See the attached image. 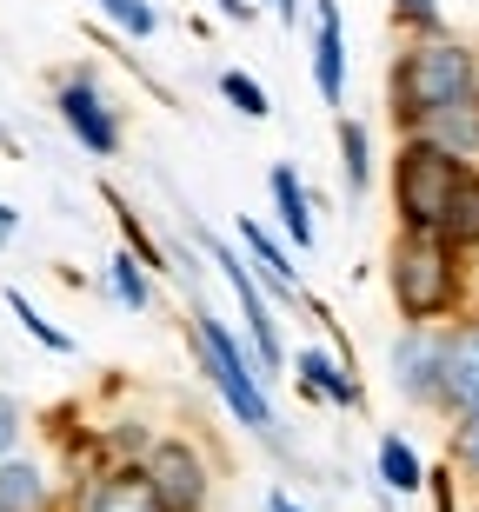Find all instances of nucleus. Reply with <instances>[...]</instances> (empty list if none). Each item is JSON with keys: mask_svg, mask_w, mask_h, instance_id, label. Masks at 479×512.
Wrapping results in <instances>:
<instances>
[{"mask_svg": "<svg viewBox=\"0 0 479 512\" xmlns=\"http://www.w3.org/2000/svg\"><path fill=\"white\" fill-rule=\"evenodd\" d=\"M479 167L466 153L440 147V140H426V133H406L400 153H393V207H400L406 233H440L453 227V213L460 200L473 193Z\"/></svg>", "mask_w": 479, "mask_h": 512, "instance_id": "f257e3e1", "label": "nucleus"}, {"mask_svg": "<svg viewBox=\"0 0 479 512\" xmlns=\"http://www.w3.org/2000/svg\"><path fill=\"white\" fill-rule=\"evenodd\" d=\"M466 100H479L473 47L433 34V40H413V47L393 60V120H400L406 133H420L426 120H440L446 107H466Z\"/></svg>", "mask_w": 479, "mask_h": 512, "instance_id": "f03ea898", "label": "nucleus"}, {"mask_svg": "<svg viewBox=\"0 0 479 512\" xmlns=\"http://www.w3.org/2000/svg\"><path fill=\"white\" fill-rule=\"evenodd\" d=\"M386 286H393V306L406 313V326H433L446 313H460L466 300L460 247L440 233H400L386 253Z\"/></svg>", "mask_w": 479, "mask_h": 512, "instance_id": "7ed1b4c3", "label": "nucleus"}, {"mask_svg": "<svg viewBox=\"0 0 479 512\" xmlns=\"http://www.w3.org/2000/svg\"><path fill=\"white\" fill-rule=\"evenodd\" d=\"M187 340H193V360H200V373L213 380V393L233 406V419L240 426H253V433L267 439V446H287L280 439V413H273V399H267V386L247 373V360H240V346H233V333L220 320H213L207 306L187 320Z\"/></svg>", "mask_w": 479, "mask_h": 512, "instance_id": "20e7f679", "label": "nucleus"}, {"mask_svg": "<svg viewBox=\"0 0 479 512\" xmlns=\"http://www.w3.org/2000/svg\"><path fill=\"white\" fill-rule=\"evenodd\" d=\"M140 473H147V493L160 499V512H207V459H200V446L160 439V446H147Z\"/></svg>", "mask_w": 479, "mask_h": 512, "instance_id": "39448f33", "label": "nucleus"}, {"mask_svg": "<svg viewBox=\"0 0 479 512\" xmlns=\"http://www.w3.org/2000/svg\"><path fill=\"white\" fill-rule=\"evenodd\" d=\"M60 120H67V133H74L94 160H114V153H120V114L107 107V94L94 87V74L60 80Z\"/></svg>", "mask_w": 479, "mask_h": 512, "instance_id": "423d86ee", "label": "nucleus"}, {"mask_svg": "<svg viewBox=\"0 0 479 512\" xmlns=\"http://www.w3.org/2000/svg\"><path fill=\"white\" fill-rule=\"evenodd\" d=\"M440 346L446 333H433V326H406L393 340V386L413 406H440Z\"/></svg>", "mask_w": 479, "mask_h": 512, "instance_id": "0eeeda50", "label": "nucleus"}, {"mask_svg": "<svg viewBox=\"0 0 479 512\" xmlns=\"http://www.w3.org/2000/svg\"><path fill=\"white\" fill-rule=\"evenodd\" d=\"M207 253H213V266L227 273L240 313H247V333H253V353H260V366H280L287 353H280V333H273V313H267V293H260V280H253V266L240 260V253H227L220 240H207Z\"/></svg>", "mask_w": 479, "mask_h": 512, "instance_id": "6e6552de", "label": "nucleus"}, {"mask_svg": "<svg viewBox=\"0 0 479 512\" xmlns=\"http://www.w3.org/2000/svg\"><path fill=\"white\" fill-rule=\"evenodd\" d=\"M440 406L453 419L479 413V326H453L440 346Z\"/></svg>", "mask_w": 479, "mask_h": 512, "instance_id": "1a4fd4ad", "label": "nucleus"}, {"mask_svg": "<svg viewBox=\"0 0 479 512\" xmlns=\"http://www.w3.org/2000/svg\"><path fill=\"white\" fill-rule=\"evenodd\" d=\"M313 87L326 107L346 100V27H340V0H313Z\"/></svg>", "mask_w": 479, "mask_h": 512, "instance_id": "9d476101", "label": "nucleus"}, {"mask_svg": "<svg viewBox=\"0 0 479 512\" xmlns=\"http://www.w3.org/2000/svg\"><path fill=\"white\" fill-rule=\"evenodd\" d=\"M74 512H160V499L147 493V473H100L74 493Z\"/></svg>", "mask_w": 479, "mask_h": 512, "instance_id": "9b49d317", "label": "nucleus"}, {"mask_svg": "<svg viewBox=\"0 0 479 512\" xmlns=\"http://www.w3.org/2000/svg\"><path fill=\"white\" fill-rule=\"evenodd\" d=\"M293 373H300V393H307V399H326V406H360V380H353L333 353H320V346H307V353L293 360Z\"/></svg>", "mask_w": 479, "mask_h": 512, "instance_id": "f8f14e48", "label": "nucleus"}, {"mask_svg": "<svg viewBox=\"0 0 479 512\" xmlns=\"http://www.w3.org/2000/svg\"><path fill=\"white\" fill-rule=\"evenodd\" d=\"M267 187H273V207H280L287 240H293V247H313V213H307V187H300V173H293V167H273Z\"/></svg>", "mask_w": 479, "mask_h": 512, "instance_id": "ddd939ff", "label": "nucleus"}, {"mask_svg": "<svg viewBox=\"0 0 479 512\" xmlns=\"http://www.w3.org/2000/svg\"><path fill=\"white\" fill-rule=\"evenodd\" d=\"M0 512H47V473L34 459H0Z\"/></svg>", "mask_w": 479, "mask_h": 512, "instance_id": "4468645a", "label": "nucleus"}, {"mask_svg": "<svg viewBox=\"0 0 479 512\" xmlns=\"http://www.w3.org/2000/svg\"><path fill=\"white\" fill-rule=\"evenodd\" d=\"M240 247H247V260L260 266V280L273 286V293H293V266H287V247H280V240H273L267 227H260V220H240Z\"/></svg>", "mask_w": 479, "mask_h": 512, "instance_id": "2eb2a0df", "label": "nucleus"}, {"mask_svg": "<svg viewBox=\"0 0 479 512\" xmlns=\"http://www.w3.org/2000/svg\"><path fill=\"white\" fill-rule=\"evenodd\" d=\"M426 140H440V147H453V153H466L473 160L479 153V100H466V107H446L440 120H426Z\"/></svg>", "mask_w": 479, "mask_h": 512, "instance_id": "dca6fc26", "label": "nucleus"}, {"mask_svg": "<svg viewBox=\"0 0 479 512\" xmlns=\"http://www.w3.org/2000/svg\"><path fill=\"white\" fill-rule=\"evenodd\" d=\"M380 479H386V493H420V486H426L420 453H413L400 433H386V439H380Z\"/></svg>", "mask_w": 479, "mask_h": 512, "instance_id": "f3484780", "label": "nucleus"}, {"mask_svg": "<svg viewBox=\"0 0 479 512\" xmlns=\"http://www.w3.org/2000/svg\"><path fill=\"white\" fill-rule=\"evenodd\" d=\"M340 173H346V193H366V180H373V147H366L360 120H340Z\"/></svg>", "mask_w": 479, "mask_h": 512, "instance_id": "a211bd4d", "label": "nucleus"}, {"mask_svg": "<svg viewBox=\"0 0 479 512\" xmlns=\"http://www.w3.org/2000/svg\"><path fill=\"white\" fill-rule=\"evenodd\" d=\"M107 286L127 313H147V273H140V253H114L107 260Z\"/></svg>", "mask_w": 479, "mask_h": 512, "instance_id": "6ab92c4d", "label": "nucleus"}, {"mask_svg": "<svg viewBox=\"0 0 479 512\" xmlns=\"http://www.w3.org/2000/svg\"><path fill=\"white\" fill-rule=\"evenodd\" d=\"M100 14L114 20L120 34H134V40H154L160 34V14H154V0H94Z\"/></svg>", "mask_w": 479, "mask_h": 512, "instance_id": "aec40b11", "label": "nucleus"}, {"mask_svg": "<svg viewBox=\"0 0 479 512\" xmlns=\"http://www.w3.org/2000/svg\"><path fill=\"white\" fill-rule=\"evenodd\" d=\"M220 94H227V100H233V107H240L247 120H267V114H273L267 87H260L253 74H240V67H227V74H220Z\"/></svg>", "mask_w": 479, "mask_h": 512, "instance_id": "412c9836", "label": "nucleus"}, {"mask_svg": "<svg viewBox=\"0 0 479 512\" xmlns=\"http://www.w3.org/2000/svg\"><path fill=\"white\" fill-rule=\"evenodd\" d=\"M7 306H14V313H20V326H27V333H34V340L47 346V353H74V340H67L60 326H47V320H40V313H34V300H27V293H7Z\"/></svg>", "mask_w": 479, "mask_h": 512, "instance_id": "4be33fe9", "label": "nucleus"}, {"mask_svg": "<svg viewBox=\"0 0 479 512\" xmlns=\"http://www.w3.org/2000/svg\"><path fill=\"white\" fill-rule=\"evenodd\" d=\"M393 14H400V27H413V40H433V34H446L440 0H400Z\"/></svg>", "mask_w": 479, "mask_h": 512, "instance_id": "5701e85b", "label": "nucleus"}, {"mask_svg": "<svg viewBox=\"0 0 479 512\" xmlns=\"http://www.w3.org/2000/svg\"><path fill=\"white\" fill-rule=\"evenodd\" d=\"M460 466L479 479V413H473V419H460Z\"/></svg>", "mask_w": 479, "mask_h": 512, "instance_id": "b1692460", "label": "nucleus"}, {"mask_svg": "<svg viewBox=\"0 0 479 512\" xmlns=\"http://www.w3.org/2000/svg\"><path fill=\"white\" fill-rule=\"evenodd\" d=\"M14 439H20V406L7 393H0V459L14 453Z\"/></svg>", "mask_w": 479, "mask_h": 512, "instance_id": "393cba45", "label": "nucleus"}, {"mask_svg": "<svg viewBox=\"0 0 479 512\" xmlns=\"http://www.w3.org/2000/svg\"><path fill=\"white\" fill-rule=\"evenodd\" d=\"M213 7H220L227 20H253V0H213Z\"/></svg>", "mask_w": 479, "mask_h": 512, "instance_id": "a878e982", "label": "nucleus"}, {"mask_svg": "<svg viewBox=\"0 0 479 512\" xmlns=\"http://www.w3.org/2000/svg\"><path fill=\"white\" fill-rule=\"evenodd\" d=\"M14 227H20V213L7 207V200H0V247H7V240H14Z\"/></svg>", "mask_w": 479, "mask_h": 512, "instance_id": "bb28decb", "label": "nucleus"}, {"mask_svg": "<svg viewBox=\"0 0 479 512\" xmlns=\"http://www.w3.org/2000/svg\"><path fill=\"white\" fill-rule=\"evenodd\" d=\"M253 7H260V0H253ZM267 7H273V14H280V20H287V27H293V20H300V0H267Z\"/></svg>", "mask_w": 479, "mask_h": 512, "instance_id": "cd10ccee", "label": "nucleus"}, {"mask_svg": "<svg viewBox=\"0 0 479 512\" xmlns=\"http://www.w3.org/2000/svg\"><path fill=\"white\" fill-rule=\"evenodd\" d=\"M267 512H300V506H293L287 493H267Z\"/></svg>", "mask_w": 479, "mask_h": 512, "instance_id": "c85d7f7f", "label": "nucleus"}]
</instances>
